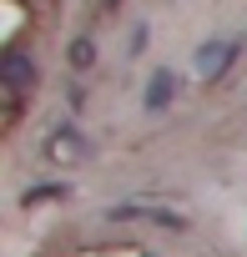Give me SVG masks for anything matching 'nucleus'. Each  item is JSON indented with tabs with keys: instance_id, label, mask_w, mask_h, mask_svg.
I'll list each match as a JSON object with an SVG mask.
<instances>
[{
	"instance_id": "39448f33",
	"label": "nucleus",
	"mask_w": 247,
	"mask_h": 257,
	"mask_svg": "<svg viewBox=\"0 0 247 257\" xmlns=\"http://www.w3.org/2000/svg\"><path fill=\"white\" fill-rule=\"evenodd\" d=\"M66 61H71V71H91V66H96V41H91V36H76V41L66 46Z\"/></svg>"
},
{
	"instance_id": "6e6552de",
	"label": "nucleus",
	"mask_w": 247,
	"mask_h": 257,
	"mask_svg": "<svg viewBox=\"0 0 247 257\" xmlns=\"http://www.w3.org/2000/svg\"><path fill=\"white\" fill-rule=\"evenodd\" d=\"M116 6H121V0H96V11H101V16H106V11H116Z\"/></svg>"
},
{
	"instance_id": "f03ea898",
	"label": "nucleus",
	"mask_w": 247,
	"mask_h": 257,
	"mask_svg": "<svg viewBox=\"0 0 247 257\" xmlns=\"http://www.w3.org/2000/svg\"><path fill=\"white\" fill-rule=\"evenodd\" d=\"M0 86H6V96H31L36 61L26 56V46H6V51H0Z\"/></svg>"
},
{
	"instance_id": "0eeeda50",
	"label": "nucleus",
	"mask_w": 247,
	"mask_h": 257,
	"mask_svg": "<svg viewBox=\"0 0 247 257\" xmlns=\"http://www.w3.org/2000/svg\"><path fill=\"white\" fill-rule=\"evenodd\" d=\"M142 46H147V26H137V31H132V46H127V51H132V56H137V51H142Z\"/></svg>"
},
{
	"instance_id": "20e7f679",
	"label": "nucleus",
	"mask_w": 247,
	"mask_h": 257,
	"mask_svg": "<svg viewBox=\"0 0 247 257\" xmlns=\"http://www.w3.org/2000/svg\"><path fill=\"white\" fill-rule=\"evenodd\" d=\"M172 96H177V71H172V66H157V71H152V81H147L142 106L157 116V111H167V106H172Z\"/></svg>"
},
{
	"instance_id": "f257e3e1",
	"label": "nucleus",
	"mask_w": 247,
	"mask_h": 257,
	"mask_svg": "<svg viewBox=\"0 0 247 257\" xmlns=\"http://www.w3.org/2000/svg\"><path fill=\"white\" fill-rule=\"evenodd\" d=\"M237 56H242V41H232V36L202 41V46H197V81H222Z\"/></svg>"
},
{
	"instance_id": "423d86ee",
	"label": "nucleus",
	"mask_w": 247,
	"mask_h": 257,
	"mask_svg": "<svg viewBox=\"0 0 247 257\" xmlns=\"http://www.w3.org/2000/svg\"><path fill=\"white\" fill-rule=\"evenodd\" d=\"M56 197H66V187H61V182H36L21 202H26V207H41V202H56Z\"/></svg>"
},
{
	"instance_id": "7ed1b4c3",
	"label": "nucleus",
	"mask_w": 247,
	"mask_h": 257,
	"mask_svg": "<svg viewBox=\"0 0 247 257\" xmlns=\"http://www.w3.org/2000/svg\"><path fill=\"white\" fill-rule=\"evenodd\" d=\"M41 157H46L51 167H76V162L86 157V137L71 132V126H56V132L46 137V147H41Z\"/></svg>"
}]
</instances>
